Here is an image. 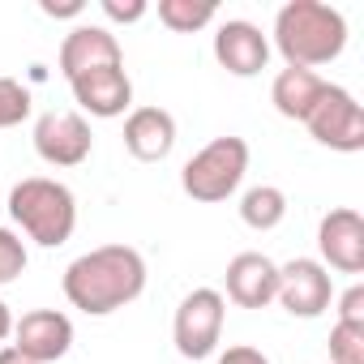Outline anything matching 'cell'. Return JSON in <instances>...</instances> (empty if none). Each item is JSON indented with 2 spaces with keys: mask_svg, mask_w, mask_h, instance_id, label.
Wrapping results in <instances>:
<instances>
[{
  "mask_svg": "<svg viewBox=\"0 0 364 364\" xmlns=\"http://www.w3.org/2000/svg\"><path fill=\"white\" fill-rule=\"evenodd\" d=\"M60 287L86 317H107L146 291V257L133 245H99L65 266Z\"/></svg>",
  "mask_w": 364,
  "mask_h": 364,
  "instance_id": "1",
  "label": "cell"
},
{
  "mask_svg": "<svg viewBox=\"0 0 364 364\" xmlns=\"http://www.w3.org/2000/svg\"><path fill=\"white\" fill-rule=\"evenodd\" d=\"M274 48L287 60V69H321L343 56L347 48V22L326 0H287L274 14Z\"/></svg>",
  "mask_w": 364,
  "mask_h": 364,
  "instance_id": "2",
  "label": "cell"
},
{
  "mask_svg": "<svg viewBox=\"0 0 364 364\" xmlns=\"http://www.w3.org/2000/svg\"><path fill=\"white\" fill-rule=\"evenodd\" d=\"M9 215L14 223L43 249H60L77 228V198L69 185L48 176H26L9 189Z\"/></svg>",
  "mask_w": 364,
  "mask_h": 364,
  "instance_id": "3",
  "label": "cell"
},
{
  "mask_svg": "<svg viewBox=\"0 0 364 364\" xmlns=\"http://www.w3.org/2000/svg\"><path fill=\"white\" fill-rule=\"evenodd\" d=\"M249 171V141L236 137V133H223L215 141H206L180 171V189H185L193 202L202 206H215V202H228L240 180Z\"/></svg>",
  "mask_w": 364,
  "mask_h": 364,
  "instance_id": "4",
  "label": "cell"
},
{
  "mask_svg": "<svg viewBox=\"0 0 364 364\" xmlns=\"http://www.w3.org/2000/svg\"><path fill=\"white\" fill-rule=\"evenodd\" d=\"M223 317H228V300L215 287H193L185 300L176 304L171 317V338L176 351L185 360H206L215 355L219 338H223Z\"/></svg>",
  "mask_w": 364,
  "mask_h": 364,
  "instance_id": "5",
  "label": "cell"
},
{
  "mask_svg": "<svg viewBox=\"0 0 364 364\" xmlns=\"http://www.w3.org/2000/svg\"><path fill=\"white\" fill-rule=\"evenodd\" d=\"M304 129L313 133V141L338 150V154H360L364 150V107L355 103L351 90L326 82L317 107L304 116Z\"/></svg>",
  "mask_w": 364,
  "mask_h": 364,
  "instance_id": "6",
  "label": "cell"
},
{
  "mask_svg": "<svg viewBox=\"0 0 364 364\" xmlns=\"http://www.w3.org/2000/svg\"><path fill=\"white\" fill-rule=\"evenodd\" d=\"M95 150L90 124L82 112H43L35 120V154L52 167H82Z\"/></svg>",
  "mask_w": 364,
  "mask_h": 364,
  "instance_id": "7",
  "label": "cell"
},
{
  "mask_svg": "<svg viewBox=\"0 0 364 364\" xmlns=\"http://www.w3.org/2000/svg\"><path fill=\"white\" fill-rule=\"evenodd\" d=\"M291 317H321L334 300V279L317 257H296L279 266V296H274Z\"/></svg>",
  "mask_w": 364,
  "mask_h": 364,
  "instance_id": "8",
  "label": "cell"
},
{
  "mask_svg": "<svg viewBox=\"0 0 364 364\" xmlns=\"http://www.w3.org/2000/svg\"><path fill=\"white\" fill-rule=\"evenodd\" d=\"M321 266L338 274H364V219L351 206H334L317 223Z\"/></svg>",
  "mask_w": 364,
  "mask_h": 364,
  "instance_id": "9",
  "label": "cell"
},
{
  "mask_svg": "<svg viewBox=\"0 0 364 364\" xmlns=\"http://www.w3.org/2000/svg\"><path fill=\"white\" fill-rule=\"evenodd\" d=\"M14 347L31 364H56L73 347V321L60 309H35L22 321H14Z\"/></svg>",
  "mask_w": 364,
  "mask_h": 364,
  "instance_id": "10",
  "label": "cell"
},
{
  "mask_svg": "<svg viewBox=\"0 0 364 364\" xmlns=\"http://www.w3.org/2000/svg\"><path fill=\"white\" fill-rule=\"evenodd\" d=\"M215 60L232 77H257L270 65V39L262 35V26L245 22V18H228L215 31Z\"/></svg>",
  "mask_w": 364,
  "mask_h": 364,
  "instance_id": "11",
  "label": "cell"
},
{
  "mask_svg": "<svg viewBox=\"0 0 364 364\" xmlns=\"http://www.w3.org/2000/svg\"><path fill=\"white\" fill-rule=\"evenodd\" d=\"M73 99L82 112L99 116V120H116L133 107V82L124 73V65H103V69H90V73H77L69 82Z\"/></svg>",
  "mask_w": 364,
  "mask_h": 364,
  "instance_id": "12",
  "label": "cell"
},
{
  "mask_svg": "<svg viewBox=\"0 0 364 364\" xmlns=\"http://www.w3.org/2000/svg\"><path fill=\"white\" fill-rule=\"evenodd\" d=\"M228 300L240 309H266L279 296V266L266 253H236L228 262Z\"/></svg>",
  "mask_w": 364,
  "mask_h": 364,
  "instance_id": "13",
  "label": "cell"
},
{
  "mask_svg": "<svg viewBox=\"0 0 364 364\" xmlns=\"http://www.w3.org/2000/svg\"><path fill=\"white\" fill-rule=\"evenodd\" d=\"M60 73L65 82H73L77 73H90V69H103V65H124V52L116 43V35L107 26H73L60 43Z\"/></svg>",
  "mask_w": 364,
  "mask_h": 364,
  "instance_id": "14",
  "label": "cell"
},
{
  "mask_svg": "<svg viewBox=\"0 0 364 364\" xmlns=\"http://www.w3.org/2000/svg\"><path fill=\"white\" fill-rule=\"evenodd\" d=\"M124 150L137 163H163L176 150V116L167 107H133L124 120Z\"/></svg>",
  "mask_w": 364,
  "mask_h": 364,
  "instance_id": "15",
  "label": "cell"
},
{
  "mask_svg": "<svg viewBox=\"0 0 364 364\" xmlns=\"http://www.w3.org/2000/svg\"><path fill=\"white\" fill-rule=\"evenodd\" d=\"M321 90H326V82L313 69H279V77L270 82V103H274L279 116L304 124V116L317 107Z\"/></svg>",
  "mask_w": 364,
  "mask_h": 364,
  "instance_id": "16",
  "label": "cell"
},
{
  "mask_svg": "<svg viewBox=\"0 0 364 364\" xmlns=\"http://www.w3.org/2000/svg\"><path fill=\"white\" fill-rule=\"evenodd\" d=\"M240 219L245 228L253 232H274L283 219H287V193L279 185H253L245 198H240Z\"/></svg>",
  "mask_w": 364,
  "mask_h": 364,
  "instance_id": "17",
  "label": "cell"
},
{
  "mask_svg": "<svg viewBox=\"0 0 364 364\" xmlns=\"http://www.w3.org/2000/svg\"><path fill=\"white\" fill-rule=\"evenodd\" d=\"M219 18L215 0H159V22L176 35H193Z\"/></svg>",
  "mask_w": 364,
  "mask_h": 364,
  "instance_id": "18",
  "label": "cell"
},
{
  "mask_svg": "<svg viewBox=\"0 0 364 364\" xmlns=\"http://www.w3.org/2000/svg\"><path fill=\"white\" fill-rule=\"evenodd\" d=\"M330 364H364V326H338L330 330Z\"/></svg>",
  "mask_w": 364,
  "mask_h": 364,
  "instance_id": "19",
  "label": "cell"
},
{
  "mask_svg": "<svg viewBox=\"0 0 364 364\" xmlns=\"http://www.w3.org/2000/svg\"><path fill=\"white\" fill-rule=\"evenodd\" d=\"M31 116V90L14 77H0V129H14Z\"/></svg>",
  "mask_w": 364,
  "mask_h": 364,
  "instance_id": "20",
  "label": "cell"
},
{
  "mask_svg": "<svg viewBox=\"0 0 364 364\" xmlns=\"http://www.w3.org/2000/svg\"><path fill=\"white\" fill-rule=\"evenodd\" d=\"M22 270H26V245L9 228H0V283H14Z\"/></svg>",
  "mask_w": 364,
  "mask_h": 364,
  "instance_id": "21",
  "label": "cell"
},
{
  "mask_svg": "<svg viewBox=\"0 0 364 364\" xmlns=\"http://www.w3.org/2000/svg\"><path fill=\"white\" fill-rule=\"evenodd\" d=\"M338 326H364V283H351L338 296Z\"/></svg>",
  "mask_w": 364,
  "mask_h": 364,
  "instance_id": "22",
  "label": "cell"
},
{
  "mask_svg": "<svg viewBox=\"0 0 364 364\" xmlns=\"http://www.w3.org/2000/svg\"><path fill=\"white\" fill-rule=\"evenodd\" d=\"M103 14L112 18V22H141L146 18V0H103Z\"/></svg>",
  "mask_w": 364,
  "mask_h": 364,
  "instance_id": "23",
  "label": "cell"
},
{
  "mask_svg": "<svg viewBox=\"0 0 364 364\" xmlns=\"http://www.w3.org/2000/svg\"><path fill=\"white\" fill-rule=\"evenodd\" d=\"M215 364H270V360H266L257 347H245V343H240V347H228Z\"/></svg>",
  "mask_w": 364,
  "mask_h": 364,
  "instance_id": "24",
  "label": "cell"
},
{
  "mask_svg": "<svg viewBox=\"0 0 364 364\" xmlns=\"http://www.w3.org/2000/svg\"><path fill=\"white\" fill-rule=\"evenodd\" d=\"M48 18H77L82 14V0H69V5H52V0H43V5H39Z\"/></svg>",
  "mask_w": 364,
  "mask_h": 364,
  "instance_id": "25",
  "label": "cell"
},
{
  "mask_svg": "<svg viewBox=\"0 0 364 364\" xmlns=\"http://www.w3.org/2000/svg\"><path fill=\"white\" fill-rule=\"evenodd\" d=\"M14 334V313H9V304L5 300H0V343H5Z\"/></svg>",
  "mask_w": 364,
  "mask_h": 364,
  "instance_id": "26",
  "label": "cell"
},
{
  "mask_svg": "<svg viewBox=\"0 0 364 364\" xmlns=\"http://www.w3.org/2000/svg\"><path fill=\"white\" fill-rule=\"evenodd\" d=\"M0 364H31L18 347H0Z\"/></svg>",
  "mask_w": 364,
  "mask_h": 364,
  "instance_id": "27",
  "label": "cell"
}]
</instances>
